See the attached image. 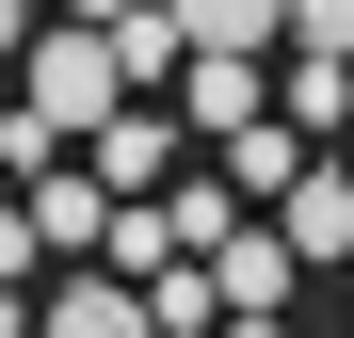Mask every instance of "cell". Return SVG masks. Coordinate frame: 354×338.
<instances>
[{
  "instance_id": "obj_1",
  "label": "cell",
  "mask_w": 354,
  "mask_h": 338,
  "mask_svg": "<svg viewBox=\"0 0 354 338\" xmlns=\"http://www.w3.org/2000/svg\"><path fill=\"white\" fill-rule=\"evenodd\" d=\"M32 113H48V129H65V145H97L113 129V113H129V48H113V32H32Z\"/></svg>"
},
{
  "instance_id": "obj_2",
  "label": "cell",
  "mask_w": 354,
  "mask_h": 338,
  "mask_svg": "<svg viewBox=\"0 0 354 338\" xmlns=\"http://www.w3.org/2000/svg\"><path fill=\"white\" fill-rule=\"evenodd\" d=\"M32 338H161V306H145V290H129V274H113V258H81L65 290L32 306Z\"/></svg>"
},
{
  "instance_id": "obj_3",
  "label": "cell",
  "mask_w": 354,
  "mask_h": 338,
  "mask_svg": "<svg viewBox=\"0 0 354 338\" xmlns=\"http://www.w3.org/2000/svg\"><path fill=\"white\" fill-rule=\"evenodd\" d=\"M209 290L225 306H290V290H306V242H290V225H242V242L209 258Z\"/></svg>"
},
{
  "instance_id": "obj_4",
  "label": "cell",
  "mask_w": 354,
  "mask_h": 338,
  "mask_svg": "<svg viewBox=\"0 0 354 338\" xmlns=\"http://www.w3.org/2000/svg\"><path fill=\"white\" fill-rule=\"evenodd\" d=\"M274 225H290V242H306V274H354V161H322V178L290 194Z\"/></svg>"
},
{
  "instance_id": "obj_5",
  "label": "cell",
  "mask_w": 354,
  "mask_h": 338,
  "mask_svg": "<svg viewBox=\"0 0 354 338\" xmlns=\"http://www.w3.org/2000/svg\"><path fill=\"white\" fill-rule=\"evenodd\" d=\"M81 161H97L113 194H177V129H161V113H113V129H97Z\"/></svg>"
},
{
  "instance_id": "obj_6",
  "label": "cell",
  "mask_w": 354,
  "mask_h": 338,
  "mask_svg": "<svg viewBox=\"0 0 354 338\" xmlns=\"http://www.w3.org/2000/svg\"><path fill=\"white\" fill-rule=\"evenodd\" d=\"M225 178H242V194H274V209H290V194L322 178V161H306V129H290V113H274V129H242V145H225Z\"/></svg>"
},
{
  "instance_id": "obj_7",
  "label": "cell",
  "mask_w": 354,
  "mask_h": 338,
  "mask_svg": "<svg viewBox=\"0 0 354 338\" xmlns=\"http://www.w3.org/2000/svg\"><path fill=\"white\" fill-rule=\"evenodd\" d=\"M194 48H290V0H161Z\"/></svg>"
},
{
  "instance_id": "obj_8",
  "label": "cell",
  "mask_w": 354,
  "mask_h": 338,
  "mask_svg": "<svg viewBox=\"0 0 354 338\" xmlns=\"http://www.w3.org/2000/svg\"><path fill=\"white\" fill-rule=\"evenodd\" d=\"M290 129H354V65L338 48H290Z\"/></svg>"
},
{
  "instance_id": "obj_9",
  "label": "cell",
  "mask_w": 354,
  "mask_h": 338,
  "mask_svg": "<svg viewBox=\"0 0 354 338\" xmlns=\"http://www.w3.org/2000/svg\"><path fill=\"white\" fill-rule=\"evenodd\" d=\"M145 306H161V338H225V322H209V306H225V290H209V258H177Z\"/></svg>"
},
{
  "instance_id": "obj_10",
  "label": "cell",
  "mask_w": 354,
  "mask_h": 338,
  "mask_svg": "<svg viewBox=\"0 0 354 338\" xmlns=\"http://www.w3.org/2000/svg\"><path fill=\"white\" fill-rule=\"evenodd\" d=\"M290 48H338L354 65V0H290Z\"/></svg>"
},
{
  "instance_id": "obj_11",
  "label": "cell",
  "mask_w": 354,
  "mask_h": 338,
  "mask_svg": "<svg viewBox=\"0 0 354 338\" xmlns=\"http://www.w3.org/2000/svg\"><path fill=\"white\" fill-rule=\"evenodd\" d=\"M65 17H81V32H129V17H145V0H65Z\"/></svg>"
},
{
  "instance_id": "obj_12",
  "label": "cell",
  "mask_w": 354,
  "mask_h": 338,
  "mask_svg": "<svg viewBox=\"0 0 354 338\" xmlns=\"http://www.w3.org/2000/svg\"><path fill=\"white\" fill-rule=\"evenodd\" d=\"M225 338H290V306H225Z\"/></svg>"
},
{
  "instance_id": "obj_13",
  "label": "cell",
  "mask_w": 354,
  "mask_h": 338,
  "mask_svg": "<svg viewBox=\"0 0 354 338\" xmlns=\"http://www.w3.org/2000/svg\"><path fill=\"white\" fill-rule=\"evenodd\" d=\"M338 161H354V145H338Z\"/></svg>"
}]
</instances>
